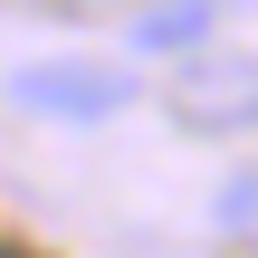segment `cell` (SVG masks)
Segmentation results:
<instances>
[{"instance_id": "1", "label": "cell", "mask_w": 258, "mask_h": 258, "mask_svg": "<svg viewBox=\"0 0 258 258\" xmlns=\"http://www.w3.org/2000/svg\"><path fill=\"white\" fill-rule=\"evenodd\" d=\"M10 105H29L48 124H115L134 105V67H115V57H29V67H10Z\"/></svg>"}, {"instance_id": "3", "label": "cell", "mask_w": 258, "mask_h": 258, "mask_svg": "<svg viewBox=\"0 0 258 258\" xmlns=\"http://www.w3.org/2000/svg\"><path fill=\"white\" fill-rule=\"evenodd\" d=\"M201 29H211V0H153V10L134 19V48L172 57V48H201Z\"/></svg>"}, {"instance_id": "4", "label": "cell", "mask_w": 258, "mask_h": 258, "mask_svg": "<svg viewBox=\"0 0 258 258\" xmlns=\"http://www.w3.org/2000/svg\"><path fill=\"white\" fill-rule=\"evenodd\" d=\"M220 230H258V163L230 182V191H220Z\"/></svg>"}, {"instance_id": "2", "label": "cell", "mask_w": 258, "mask_h": 258, "mask_svg": "<svg viewBox=\"0 0 258 258\" xmlns=\"http://www.w3.org/2000/svg\"><path fill=\"white\" fill-rule=\"evenodd\" d=\"M172 124L191 134H249L258 124V57L249 48H201L172 77Z\"/></svg>"}]
</instances>
